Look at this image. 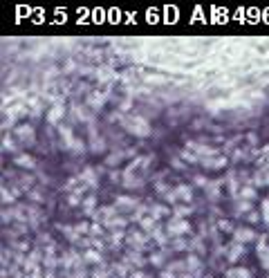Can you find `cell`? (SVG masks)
<instances>
[{"mask_svg": "<svg viewBox=\"0 0 269 278\" xmlns=\"http://www.w3.org/2000/svg\"><path fill=\"white\" fill-rule=\"evenodd\" d=\"M191 213H193V207H191V204H175V207H173V218L186 220Z\"/></svg>", "mask_w": 269, "mask_h": 278, "instance_id": "4316f807", "label": "cell"}, {"mask_svg": "<svg viewBox=\"0 0 269 278\" xmlns=\"http://www.w3.org/2000/svg\"><path fill=\"white\" fill-rule=\"evenodd\" d=\"M252 184L256 186V189H260V186H269V164L260 166L256 173L252 175Z\"/></svg>", "mask_w": 269, "mask_h": 278, "instance_id": "30bf717a", "label": "cell"}, {"mask_svg": "<svg viewBox=\"0 0 269 278\" xmlns=\"http://www.w3.org/2000/svg\"><path fill=\"white\" fill-rule=\"evenodd\" d=\"M130 278H148V276H146V274H141V272H137V274H133Z\"/></svg>", "mask_w": 269, "mask_h": 278, "instance_id": "b9f144b4", "label": "cell"}, {"mask_svg": "<svg viewBox=\"0 0 269 278\" xmlns=\"http://www.w3.org/2000/svg\"><path fill=\"white\" fill-rule=\"evenodd\" d=\"M180 157L184 159V162H188V164H200V162H202V159H200L195 153H191V151H182Z\"/></svg>", "mask_w": 269, "mask_h": 278, "instance_id": "836d02e7", "label": "cell"}, {"mask_svg": "<svg viewBox=\"0 0 269 278\" xmlns=\"http://www.w3.org/2000/svg\"><path fill=\"white\" fill-rule=\"evenodd\" d=\"M90 151L92 153H103L105 151V139L97 135L94 126H90Z\"/></svg>", "mask_w": 269, "mask_h": 278, "instance_id": "7c38bea8", "label": "cell"}, {"mask_svg": "<svg viewBox=\"0 0 269 278\" xmlns=\"http://www.w3.org/2000/svg\"><path fill=\"white\" fill-rule=\"evenodd\" d=\"M216 229H218V231H222V233H234L235 231V226L231 225V220H218Z\"/></svg>", "mask_w": 269, "mask_h": 278, "instance_id": "4dcf8cb0", "label": "cell"}, {"mask_svg": "<svg viewBox=\"0 0 269 278\" xmlns=\"http://www.w3.org/2000/svg\"><path fill=\"white\" fill-rule=\"evenodd\" d=\"M170 251H191V243H188L186 238H175V240H170Z\"/></svg>", "mask_w": 269, "mask_h": 278, "instance_id": "f1b7e54d", "label": "cell"}, {"mask_svg": "<svg viewBox=\"0 0 269 278\" xmlns=\"http://www.w3.org/2000/svg\"><path fill=\"white\" fill-rule=\"evenodd\" d=\"M267 200H269V197H267Z\"/></svg>", "mask_w": 269, "mask_h": 278, "instance_id": "f6af8a7d", "label": "cell"}, {"mask_svg": "<svg viewBox=\"0 0 269 278\" xmlns=\"http://www.w3.org/2000/svg\"><path fill=\"white\" fill-rule=\"evenodd\" d=\"M79 184L88 186V189H99V177H97V168H92V166L83 168L81 173H79Z\"/></svg>", "mask_w": 269, "mask_h": 278, "instance_id": "5b68a950", "label": "cell"}, {"mask_svg": "<svg viewBox=\"0 0 269 278\" xmlns=\"http://www.w3.org/2000/svg\"><path fill=\"white\" fill-rule=\"evenodd\" d=\"M115 207H117L119 213H128V211H137L139 208V202L134 197H128V195H119L115 200Z\"/></svg>", "mask_w": 269, "mask_h": 278, "instance_id": "ba28073f", "label": "cell"}, {"mask_svg": "<svg viewBox=\"0 0 269 278\" xmlns=\"http://www.w3.org/2000/svg\"><path fill=\"white\" fill-rule=\"evenodd\" d=\"M253 211V202H245V200H235V204H234V213L238 215H249Z\"/></svg>", "mask_w": 269, "mask_h": 278, "instance_id": "d4e9b609", "label": "cell"}, {"mask_svg": "<svg viewBox=\"0 0 269 278\" xmlns=\"http://www.w3.org/2000/svg\"><path fill=\"white\" fill-rule=\"evenodd\" d=\"M126 244L130 247V251H144L148 249V236L141 229H134V231H126Z\"/></svg>", "mask_w": 269, "mask_h": 278, "instance_id": "277c9868", "label": "cell"}, {"mask_svg": "<svg viewBox=\"0 0 269 278\" xmlns=\"http://www.w3.org/2000/svg\"><path fill=\"white\" fill-rule=\"evenodd\" d=\"M97 236H103V225H99V222H92V226H90V236L88 238H92V240H97Z\"/></svg>", "mask_w": 269, "mask_h": 278, "instance_id": "e575fe53", "label": "cell"}, {"mask_svg": "<svg viewBox=\"0 0 269 278\" xmlns=\"http://www.w3.org/2000/svg\"><path fill=\"white\" fill-rule=\"evenodd\" d=\"M173 193H175L177 204H191V202H193V186H191V184L173 186Z\"/></svg>", "mask_w": 269, "mask_h": 278, "instance_id": "8992f818", "label": "cell"}, {"mask_svg": "<svg viewBox=\"0 0 269 278\" xmlns=\"http://www.w3.org/2000/svg\"><path fill=\"white\" fill-rule=\"evenodd\" d=\"M222 184L224 180H216V182H211L209 186H206V197H209L211 202H218L220 200V195H222Z\"/></svg>", "mask_w": 269, "mask_h": 278, "instance_id": "9a60e30c", "label": "cell"}, {"mask_svg": "<svg viewBox=\"0 0 269 278\" xmlns=\"http://www.w3.org/2000/svg\"><path fill=\"white\" fill-rule=\"evenodd\" d=\"M32 278H43V276H41V272H36V274H34V276H32Z\"/></svg>", "mask_w": 269, "mask_h": 278, "instance_id": "7bdbcfd3", "label": "cell"}, {"mask_svg": "<svg viewBox=\"0 0 269 278\" xmlns=\"http://www.w3.org/2000/svg\"><path fill=\"white\" fill-rule=\"evenodd\" d=\"M105 99H108V92H90L88 99H85V105L92 108V110H101L105 105Z\"/></svg>", "mask_w": 269, "mask_h": 278, "instance_id": "8fae6325", "label": "cell"}, {"mask_svg": "<svg viewBox=\"0 0 269 278\" xmlns=\"http://www.w3.org/2000/svg\"><path fill=\"white\" fill-rule=\"evenodd\" d=\"M144 262H146V258L141 256V251H128V256H126V261H123V265H134V267H144Z\"/></svg>", "mask_w": 269, "mask_h": 278, "instance_id": "484cf974", "label": "cell"}, {"mask_svg": "<svg viewBox=\"0 0 269 278\" xmlns=\"http://www.w3.org/2000/svg\"><path fill=\"white\" fill-rule=\"evenodd\" d=\"M144 81H146L148 86H166V83H173V81L168 79V76H166V74H159V72H157V74H148V76H144Z\"/></svg>", "mask_w": 269, "mask_h": 278, "instance_id": "83f0119b", "label": "cell"}, {"mask_svg": "<svg viewBox=\"0 0 269 278\" xmlns=\"http://www.w3.org/2000/svg\"><path fill=\"white\" fill-rule=\"evenodd\" d=\"M155 191L159 193V195H168L170 191H173V189H170V184H164V182H157V184H155Z\"/></svg>", "mask_w": 269, "mask_h": 278, "instance_id": "8d00e7d4", "label": "cell"}, {"mask_svg": "<svg viewBox=\"0 0 269 278\" xmlns=\"http://www.w3.org/2000/svg\"><path fill=\"white\" fill-rule=\"evenodd\" d=\"M12 135H5V139H2V151H16V144L12 141Z\"/></svg>", "mask_w": 269, "mask_h": 278, "instance_id": "74e56055", "label": "cell"}, {"mask_svg": "<svg viewBox=\"0 0 269 278\" xmlns=\"http://www.w3.org/2000/svg\"><path fill=\"white\" fill-rule=\"evenodd\" d=\"M227 157H224V153H220V155L216 157H209V159H202V166L204 168H211V171H218V168H224L227 166Z\"/></svg>", "mask_w": 269, "mask_h": 278, "instance_id": "5bb4252c", "label": "cell"}, {"mask_svg": "<svg viewBox=\"0 0 269 278\" xmlns=\"http://www.w3.org/2000/svg\"><path fill=\"white\" fill-rule=\"evenodd\" d=\"M247 218H249V222H260V220H263V215H260V211H252V213L247 215Z\"/></svg>", "mask_w": 269, "mask_h": 278, "instance_id": "ab89813d", "label": "cell"}, {"mask_svg": "<svg viewBox=\"0 0 269 278\" xmlns=\"http://www.w3.org/2000/svg\"><path fill=\"white\" fill-rule=\"evenodd\" d=\"M83 262H101V254L97 249H88L83 256Z\"/></svg>", "mask_w": 269, "mask_h": 278, "instance_id": "d6a6232c", "label": "cell"}, {"mask_svg": "<svg viewBox=\"0 0 269 278\" xmlns=\"http://www.w3.org/2000/svg\"><path fill=\"white\" fill-rule=\"evenodd\" d=\"M252 240H258V238H256V231H253L252 226H235V231H234V243L247 244V243H252Z\"/></svg>", "mask_w": 269, "mask_h": 278, "instance_id": "52a82bcc", "label": "cell"}, {"mask_svg": "<svg viewBox=\"0 0 269 278\" xmlns=\"http://www.w3.org/2000/svg\"><path fill=\"white\" fill-rule=\"evenodd\" d=\"M121 240H126V231H115L110 236V247H121Z\"/></svg>", "mask_w": 269, "mask_h": 278, "instance_id": "1f68e13d", "label": "cell"}, {"mask_svg": "<svg viewBox=\"0 0 269 278\" xmlns=\"http://www.w3.org/2000/svg\"><path fill=\"white\" fill-rule=\"evenodd\" d=\"M14 197H16V195H9V191H7V189H2V204L14 202Z\"/></svg>", "mask_w": 269, "mask_h": 278, "instance_id": "60d3db41", "label": "cell"}, {"mask_svg": "<svg viewBox=\"0 0 269 278\" xmlns=\"http://www.w3.org/2000/svg\"><path fill=\"white\" fill-rule=\"evenodd\" d=\"M103 226H108L112 233L115 231H128V229H126V226H128V220H126L123 215H117V218H112L110 222H105Z\"/></svg>", "mask_w": 269, "mask_h": 278, "instance_id": "d6986e66", "label": "cell"}, {"mask_svg": "<svg viewBox=\"0 0 269 278\" xmlns=\"http://www.w3.org/2000/svg\"><path fill=\"white\" fill-rule=\"evenodd\" d=\"M242 256H245V244L231 243V244L227 247V261H229V262H238Z\"/></svg>", "mask_w": 269, "mask_h": 278, "instance_id": "2e32d148", "label": "cell"}, {"mask_svg": "<svg viewBox=\"0 0 269 278\" xmlns=\"http://www.w3.org/2000/svg\"><path fill=\"white\" fill-rule=\"evenodd\" d=\"M191 222L188 220H182V218H168V222H166V231H168L170 240H175V238H184L191 233Z\"/></svg>", "mask_w": 269, "mask_h": 278, "instance_id": "7a4b0ae2", "label": "cell"}, {"mask_svg": "<svg viewBox=\"0 0 269 278\" xmlns=\"http://www.w3.org/2000/svg\"><path fill=\"white\" fill-rule=\"evenodd\" d=\"M224 276L227 278H253V272L247 269V267H231Z\"/></svg>", "mask_w": 269, "mask_h": 278, "instance_id": "cb8c5ba5", "label": "cell"}, {"mask_svg": "<svg viewBox=\"0 0 269 278\" xmlns=\"http://www.w3.org/2000/svg\"><path fill=\"white\" fill-rule=\"evenodd\" d=\"M166 215H170L173 218V208H168L166 204H151V218H155V220H162V218H166Z\"/></svg>", "mask_w": 269, "mask_h": 278, "instance_id": "e0dca14e", "label": "cell"}, {"mask_svg": "<svg viewBox=\"0 0 269 278\" xmlns=\"http://www.w3.org/2000/svg\"><path fill=\"white\" fill-rule=\"evenodd\" d=\"M14 137L18 139L20 146H34L36 144V128L32 123H20L14 128Z\"/></svg>", "mask_w": 269, "mask_h": 278, "instance_id": "3957f363", "label": "cell"}, {"mask_svg": "<svg viewBox=\"0 0 269 278\" xmlns=\"http://www.w3.org/2000/svg\"><path fill=\"white\" fill-rule=\"evenodd\" d=\"M186 269H188V274L200 276V272H202V261H200L198 254H188V258H186Z\"/></svg>", "mask_w": 269, "mask_h": 278, "instance_id": "ac0fdd59", "label": "cell"}, {"mask_svg": "<svg viewBox=\"0 0 269 278\" xmlns=\"http://www.w3.org/2000/svg\"><path fill=\"white\" fill-rule=\"evenodd\" d=\"M126 155H128V153H126V151L110 153V155L105 157V164H108V166H117V164H121L123 159H126Z\"/></svg>", "mask_w": 269, "mask_h": 278, "instance_id": "f546056e", "label": "cell"}, {"mask_svg": "<svg viewBox=\"0 0 269 278\" xmlns=\"http://www.w3.org/2000/svg\"><path fill=\"white\" fill-rule=\"evenodd\" d=\"M81 208H83V213H85V215L94 218V213L99 211V207H97V195H88V197H85L83 204H81Z\"/></svg>", "mask_w": 269, "mask_h": 278, "instance_id": "ffe728a7", "label": "cell"}, {"mask_svg": "<svg viewBox=\"0 0 269 278\" xmlns=\"http://www.w3.org/2000/svg\"><path fill=\"white\" fill-rule=\"evenodd\" d=\"M256 197H258V193H256V186L253 184H245L238 193V200H245V202H253Z\"/></svg>", "mask_w": 269, "mask_h": 278, "instance_id": "7402d4cb", "label": "cell"}, {"mask_svg": "<svg viewBox=\"0 0 269 278\" xmlns=\"http://www.w3.org/2000/svg\"><path fill=\"white\" fill-rule=\"evenodd\" d=\"M63 115H65V105H63V99H61L59 104H54L52 105V110L47 112V123H52V126H61V119H63Z\"/></svg>", "mask_w": 269, "mask_h": 278, "instance_id": "9c48e42d", "label": "cell"}, {"mask_svg": "<svg viewBox=\"0 0 269 278\" xmlns=\"http://www.w3.org/2000/svg\"><path fill=\"white\" fill-rule=\"evenodd\" d=\"M260 215H263L265 222L269 220V200H263V204H260Z\"/></svg>", "mask_w": 269, "mask_h": 278, "instance_id": "f35d334b", "label": "cell"}, {"mask_svg": "<svg viewBox=\"0 0 269 278\" xmlns=\"http://www.w3.org/2000/svg\"><path fill=\"white\" fill-rule=\"evenodd\" d=\"M92 278H101V276H92Z\"/></svg>", "mask_w": 269, "mask_h": 278, "instance_id": "ee69618b", "label": "cell"}, {"mask_svg": "<svg viewBox=\"0 0 269 278\" xmlns=\"http://www.w3.org/2000/svg\"><path fill=\"white\" fill-rule=\"evenodd\" d=\"M191 251H195V254H204V243H202V238H195L193 243H191Z\"/></svg>", "mask_w": 269, "mask_h": 278, "instance_id": "d590c367", "label": "cell"}, {"mask_svg": "<svg viewBox=\"0 0 269 278\" xmlns=\"http://www.w3.org/2000/svg\"><path fill=\"white\" fill-rule=\"evenodd\" d=\"M168 254H173L170 249H159V251H155V254H151V265H155V267H162V265H168L166 262V258H168Z\"/></svg>", "mask_w": 269, "mask_h": 278, "instance_id": "44dd1931", "label": "cell"}, {"mask_svg": "<svg viewBox=\"0 0 269 278\" xmlns=\"http://www.w3.org/2000/svg\"><path fill=\"white\" fill-rule=\"evenodd\" d=\"M121 126L126 128L130 135H134V137H139V139H146V137H151L152 135L151 122H148L146 117H141V115H123Z\"/></svg>", "mask_w": 269, "mask_h": 278, "instance_id": "6da1fadb", "label": "cell"}, {"mask_svg": "<svg viewBox=\"0 0 269 278\" xmlns=\"http://www.w3.org/2000/svg\"><path fill=\"white\" fill-rule=\"evenodd\" d=\"M59 135H61V146H63L65 151H70L72 144H74V139H76L74 135H72V128L61 123V126H59Z\"/></svg>", "mask_w": 269, "mask_h": 278, "instance_id": "4fadbf2b", "label": "cell"}, {"mask_svg": "<svg viewBox=\"0 0 269 278\" xmlns=\"http://www.w3.org/2000/svg\"><path fill=\"white\" fill-rule=\"evenodd\" d=\"M14 164H16V166H23V168H34L36 159L32 155H27V153H18V155L14 157Z\"/></svg>", "mask_w": 269, "mask_h": 278, "instance_id": "603a6c76", "label": "cell"}]
</instances>
